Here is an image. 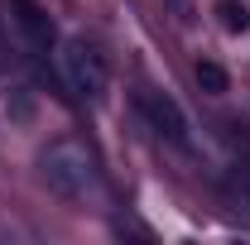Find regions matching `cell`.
<instances>
[{"label": "cell", "mask_w": 250, "mask_h": 245, "mask_svg": "<svg viewBox=\"0 0 250 245\" xmlns=\"http://www.w3.org/2000/svg\"><path fill=\"white\" fill-rule=\"evenodd\" d=\"M39 173H43V183L53 187L58 197H67V202L87 197L96 187V163H92V154L82 149L77 140H53L48 149L39 154Z\"/></svg>", "instance_id": "obj_1"}, {"label": "cell", "mask_w": 250, "mask_h": 245, "mask_svg": "<svg viewBox=\"0 0 250 245\" xmlns=\"http://www.w3.org/2000/svg\"><path fill=\"white\" fill-rule=\"evenodd\" d=\"M62 77H67V87L82 96V101H106V87H111V67H106V53L87 43V39H67L62 43Z\"/></svg>", "instance_id": "obj_2"}, {"label": "cell", "mask_w": 250, "mask_h": 245, "mask_svg": "<svg viewBox=\"0 0 250 245\" xmlns=\"http://www.w3.org/2000/svg\"><path fill=\"white\" fill-rule=\"evenodd\" d=\"M135 106H140V116L154 125V130L164 135V140H168V144H178V149H188V144H192V125H188L183 106H178V101H173L168 92L140 87V92H135Z\"/></svg>", "instance_id": "obj_3"}, {"label": "cell", "mask_w": 250, "mask_h": 245, "mask_svg": "<svg viewBox=\"0 0 250 245\" xmlns=\"http://www.w3.org/2000/svg\"><path fill=\"white\" fill-rule=\"evenodd\" d=\"M5 15H10V29L20 34V43L29 53H48L58 43V29H53V20L39 0H5Z\"/></svg>", "instance_id": "obj_4"}, {"label": "cell", "mask_w": 250, "mask_h": 245, "mask_svg": "<svg viewBox=\"0 0 250 245\" xmlns=\"http://www.w3.org/2000/svg\"><path fill=\"white\" fill-rule=\"evenodd\" d=\"M217 15H221V29H226V34H246L250 29V10L241 5V0H221Z\"/></svg>", "instance_id": "obj_5"}, {"label": "cell", "mask_w": 250, "mask_h": 245, "mask_svg": "<svg viewBox=\"0 0 250 245\" xmlns=\"http://www.w3.org/2000/svg\"><path fill=\"white\" fill-rule=\"evenodd\" d=\"M197 87L207 96H221L231 82H226V67H217V62H197Z\"/></svg>", "instance_id": "obj_6"}]
</instances>
